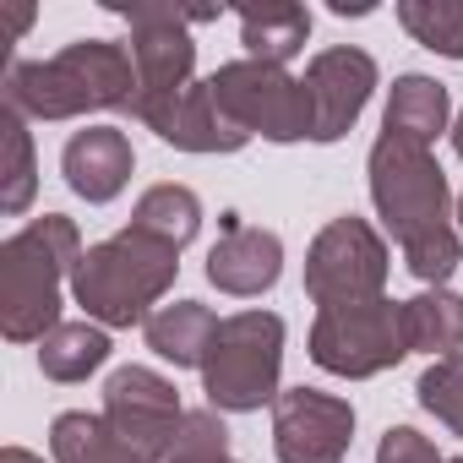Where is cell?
I'll return each instance as SVG.
<instances>
[{
    "mask_svg": "<svg viewBox=\"0 0 463 463\" xmlns=\"http://www.w3.org/2000/svg\"><path fill=\"white\" fill-rule=\"evenodd\" d=\"M365 175H371V207L387 223V235L398 241L403 268L425 289H447V279L463 262V235L452 223L458 202H452V185L436 153L425 142L382 131L365 158Z\"/></svg>",
    "mask_w": 463,
    "mask_h": 463,
    "instance_id": "cell-1",
    "label": "cell"
},
{
    "mask_svg": "<svg viewBox=\"0 0 463 463\" xmlns=\"http://www.w3.org/2000/svg\"><path fill=\"white\" fill-rule=\"evenodd\" d=\"M137 66L115 39H77L50 61H12L0 104L23 120H82L99 109H131Z\"/></svg>",
    "mask_w": 463,
    "mask_h": 463,
    "instance_id": "cell-2",
    "label": "cell"
},
{
    "mask_svg": "<svg viewBox=\"0 0 463 463\" xmlns=\"http://www.w3.org/2000/svg\"><path fill=\"white\" fill-rule=\"evenodd\" d=\"M77 262H82V235L66 213L23 223L0 246V333L12 344H44L61 327Z\"/></svg>",
    "mask_w": 463,
    "mask_h": 463,
    "instance_id": "cell-3",
    "label": "cell"
},
{
    "mask_svg": "<svg viewBox=\"0 0 463 463\" xmlns=\"http://www.w3.org/2000/svg\"><path fill=\"white\" fill-rule=\"evenodd\" d=\"M175 279H180V246L126 223L120 235L82 251L71 273V300L99 327H137V322L147 327L153 306L175 289Z\"/></svg>",
    "mask_w": 463,
    "mask_h": 463,
    "instance_id": "cell-4",
    "label": "cell"
},
{
    "mask_svg": "<svg viewBox=\"0 0 463 463\" xmlns=\"http://www.w3.org/2000/svg\"><path fill=\"white\" fill-rule=\"evenodd\" d=\"M115 17L131 23V66H137V99H131V120H142L147 131L164 126V115L180 104V93L196 82V39L191 23H213L218 6L185 12V6H109Z\"/></svg>",
    "mask_w": 463,
    "mask_h": 463,
    "instance_id": "cell-5",
    "label": "cell"
},
{
    "mask_svg": "<svg viewBox=\"0 0 463 463\" xmlns=\"http://www.w3.org/2000/svg\"><path fill=\"white\" fill-rule=\"evenodd\" d=\"M279 371H284V317L273 311H235L223 317L207 365L202 392L218 414H251L262 403H279Z\"/></svg>",
    "mask_w": 463,
    "mask_h": 463,
    "instance_id": "cell-6",
    "label": "cell"
},
{
    "mask_svg": "<svg viewBox=\"0 0 463 463\" xmlns=\"http://www.w3.org/2000/svg\"><path fill=\"white\" fill-rule=\"evenodd\" d=\"M403 354H409L403 300L376 295V300H354V306H327L311 322V360L327 376L365 382V376L392 371Z\"/></svg>",
    "mask_w": 463,
    "mask_h": 463,
    "instance_id": "cell-7",
    "label": "cell"
},
{
    "mask_svg": "<svg viewBox=\"0 0 463 463\" xmlns=\"http://www.w3.org/2000/svg\"><path fill=\"white\" fill-rule=\"evenodd\" d=\"M213 93L223 104V115L235 120L246 137H268V142H311V93L306 77H289V66H268V61H229L213 77Z\"/></svg>",
    "mask_w": 463,
    "mask_h": 463,
    "instance_id": "cell-8",
    "label": "cell"
},
{
    "mask_svg": "<svg viewBox=\"0 0 463 463\" xmlns=\"http://www.w3.org/2000/svg\"><path fill=\"white\" fill-rule=\"evenodd\" d=\"M387 268L392 251L376 229L354 213L333 218L306 251V295L317 300V311L327 306H354V300H376L387 295Z\"/></svg>",
    "mask_w": 463,
    "mask_h": 463,
    "instance_id": "cell-9",
    "label": "cell"
},
{
    "mask_svg": "<svg viewBox=\"0 0 463 463\" xmlns=\"http://www.w3.org/2000/svg\"><path fill=\"white\" fill-rule=\"evenodd\" d=\"M104 420L142 463H169V452L180 441V425H185V403H180V392L164 371L120 365L104 382Z\"/></svg>",
    "mask_w": 463,
    "mask_h": 463,
    "instance_id": "cell-10",
    "label": "cell"
},
{
    "mask_svg": "<svg viewBox=\"0 0 463 463\" xmlns=\"http://www.w3.org/2000/svg\"><path fill=\"white\" fill-rule=\"evenodd\" d=\"M354 441V403L317 387H289L273 403L279 463H344Z\"/></svg>",
    "mask_w": 463,
    "mask_h": 463,
    "instance_id": "cell-11",
    "label": "cell"
},
{
    "mask_svg": "<svg viewBox=\"0 0 463 463\" xmlns=\"http://www.w3.org/2000/svg\"><path fill=\"white\" fill-rule=\"evenodd\" d=\"M306 93H311V115H317L311 142H344L376 93V61L354 44L317 50L306 66Z\"/></svg>",
    "mask_w": 463,
    "mask_h": 463,
    "instance_id": "cell-12",
    "label": "cell"
},
{
    "mask_svg": "<svg viewBox=\"0 0 463 463\" xmlns=\"http://www.w3.org/2000/svg\"><path fill=\"white\" fill-rule=\"evenodd\" d=\"M279 273H284V241L273 229L241 223V213H223L218 218V246L207 251V284L218 295L257 300L279 284Z\"/></svg>",
    "mask_w": 463,
    "mask_h": 463,
    "instance_id": "cell-13",
    "label": "cell"
},
{
    "mask_svg": "<svg viewBox=\"0 0 463 463\" xmlns=\"http://www.w3.org/2000/svg\"><path fill=\"white\" fill-rule=\"evenodd\" d=\"M131 169H137V153H131V137H126L120 126L71 131V142L61 147V175H66V185H71L88 207L115 202V196L131 185Z\"/></svg>",
    "mask_w": 463,
    "mask_h": 463,
    "instance_id": "cell-14",
    "label": "cell"
},
{
    "mask_svg": "<svg viewBox=\"0 0 463 463\" xmlns=\"http://www.w3.org/2000/svg\"><path fill=\"white\" fill-rule=\"evenodd\" d=\"M158 137H164L169 147H180V153H241V147L251 142L235 120L223 115L213 82H191V88L180 93V104L164 115Z\"/></svg>",
    "mask_w": 463,
    "mask_h": 463,
    "instance_id": "cell-15",
    "label": "cell"
},
{
    "mask_svg": "<svg viewBox=\"0 0 463 463\" xmlns=\"http://www.w3.org/2000/svg\"><path fill=\"white\" fill-rule=\"evenodd\" d=\"M218 317H213V306H202V300H175V306H158L153 317H147V327H142V338H147V349L164 360V365H175V371H202L207 365V349H213V338H218Z\"/></svg>",
    "mask_w": 463,
    "mask_h": 463,
    "instance_id": "cell-16",
    "label": "cell"
},
{
    "mask_svg": "<svg viewBox=\"0 0 463 463\" xmlns=\"http://www.w3.org/2000/svg\"><path fill=\"white\" fill-rule=\"evenodd\" d=\"M241 44L246 61H268V66H289L306 39H311V12L295 0H262V6H241Z\"/></svg>",
    "mask_w": 463,
    "mask_h": 463,
    "instance_id": "cell-17",
    "label": "cell"
},
{
    "mask_svg": "<svg viewBox=\"0 0 463 463\" xmlns=\"http://www.w3.org/2000/svg\"><path fill=\"white\" fill-rule=\"evenodd\" d=\"M447 120H452V99H447V88H441L436 77H425V71H403V77L392 82V93H387V115H382V131L430 147V142L447 131Z\"/></svg>",
    "mask_w": 463,
    "mask_h": 463,
    "instance_id": "cell-18",
    "label": "cell"
},
{
    "mask_svg": "<svg viewBox=\"0 0 463 463\" xmlns=\"http://www.w3.org/2000/svg\"><path fill=\"white\" fill-rule=\"evenodd\" d=\"M403 338H409V354H430V360L463 354V295L425 289L403 300Z\"/></svg>",
    "mask_w": 463,
    "mask_h": 463,
    "instance_id": "cell-19",
    "label": "cell"
},
{
    "mask_svg": "<svg viewBox=\"0 0 463 463\" xmlns=\"http://www.w3.org/2000/svg\"><path fill=\"white\" fill-rule=\"evenodd\" d=\"M50 452L55 463H142L115 430L104 414H88V409H66L55 414L50 425Z\"/></svg>",
    "mask_w": 463,
    "mask_h": 463,
    "instance_id": "cell-20",
    "label": "cell"
},
{
    "mask_svg": "<svg viewBox=\"0 0 463 463\" xmlns=\"http://www.w3.org/2000/svg\"><path fill=\"white\" fill-rule=\"evenodd\" d=\"M39 191V158H33V131L17 109L0 104V213L17 218L33 207Z\"/></svg>",
    "mask_w": 463,
    "mask_h": 463,
    "instance_id": "cell-21",
    "label": "cell"
},
{
    "mask_svg": "<svg viewBox=\"0 0 463 463\" xmlns=\"http://www.w3.org/2000/svg\"><path fill=\"white\" fill-rule=\"evenodd\" d=\"M109 360V327L99 322H61L39 344V371L50 382H88Z\"/></svg>",
    "mask_w": 463,
    "mask_h": 463,
    "instance_id": "cell-22",
    "label": "cell"
},
{
    "mask_svg": "<svg viewBox=\"0 0 463 463\" xmlns=\"http://www.w3.org/2000/svg\"><path fill=\"white\" fill-rule=\"evenodd\" d=\"M131 229H147V235H158V241L185 251L196 241V229H202V202H196L191 185H175V180L147 185L137 196V207H131Z\"/></svg>",
    "mask_w": 463,
    "mask_h": 463,
    "instance_id": "cell-23",
    "label": "cell"
},
{
    "mask_svg": "<svg viewBox=\"0 0 463 463\" xmlns=\"http://www.w3.org/2000/svg\"><path fill=\"white\" fill-rule=\"evenodd\" d=\"M398 23L441 61H463V0H398Z\"/></svg>",
    "mask_w": 463,
    "mask_h": 463,
    "instance_id": "cell-24",
    "label": "cell"
},
{
    "mask_svg": "<svg viewBox=\"0 0 463 463\" xmlns=\"http://www.w3.org/2000/svg\"><path fill=\"white\" fill-rule=\"evenodd\" d=\"M414 398H420V409L436 414L452 436H463V354L430 360L425 376L414 382Z\"/></svg>",
    "mask_w": 463,
    "mask_h": 463,
    "instance_id": "cell-25",
    "label": "cell"
},
{
    "mask_svg": "<svg viewBox=\"0 0 463 463\" xmlns=\"http://www.w3.org/2000/svg\"><path fill=\"white\" fill-rule=\"evenodd\" d=\"M376 463H447L436 452L430 436H420L414 425H387L382 441H376Z\"/></svg>",
    "mask_w": 463,
    "mask_h": 463,
    "instance_id": "cell-26",
    "label": "cell"
},
{
    "mask_svg": "<svg viewBox=\"0 0 463 463\" xmlns=\"http://www.w3.org/2000/svg\"><path fill=\"white\" fill-rule=\"evenodd\" d=\"M0 463H44V458L28 452V447H6V452H0Z\"/></svg>",
    "mask_w": 463,
    "mask_h": 463,
    "instance_id": "cell-27",
    "label": "cell"
},
{
    "mask_svg": "<svg viewBox=\"0 0 463 463\" xmlns=\"http://www.w3.org/2000/svg\"><path fill=\"white\" fill-rule=\"evenodd\" d=\"M452 153L463 158V109H458V120H452Z\"/></svg>",
    "mask_w": 463,
    "mask_h": 463,
    "instance_id": "cell-28",
    "label": "cell"
},
{
    "mask_svg": "<svg viewBox=\"0 0 463 463\" xmlns=\"http://www.w3.org/2000/svg\"><path fill=\"white\" fill-rule=\"evenodd\" d=\"M458 235H463V191H458Z\"/></svg>",
    "mask_w": 463,
    "mask_h": 463,
    "instance_id": "cell-29",
    "label": "cell"
},
{
    "mask_svg": "<svg viewBox=\"0 0 463 463\" xmlns=\"http://www.w3.org/2000/svg\"><path fill=\"white\" fill-rule=\"evenodd\" d=\"M447 463H463V458H447Z\"/></svg>",
    "mask_w": 463,
    "mask_h": 463,
    "instance_id": "cell-30",
    "label": "cell"
}]
</instances>
